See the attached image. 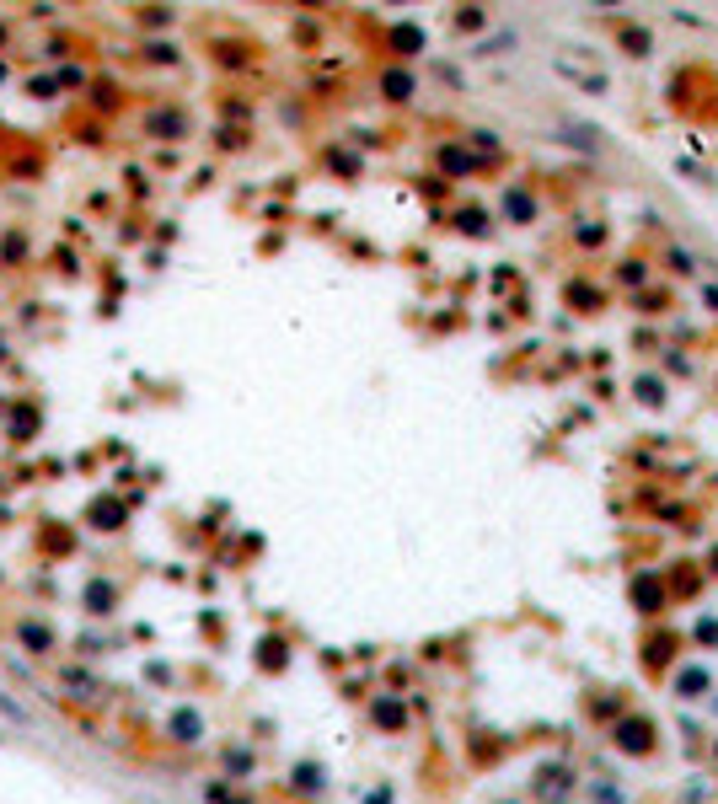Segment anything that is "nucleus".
Wrapping results in <instances>:
<instances>
[{"label":"nucleus","mask_w":718,"mask_h":804,"mask_svg":"<svg viewBox=\"0 0 718 804\" xmlns=\"http://www.w3.org/2000/svg\"><path fill=\"white\" fill-rule=\"evenodd\" d=\"M145 134L150 140H188V113L182 108H156V113H145Z\"/></svg>","instance_id":"nucleus-1"},{"label":"nucleus","mask_w":718,"mask_h":804,"mask_svg":"<svg viewBox=\"0 0 718 804\" xmlns=\"http://www.w3.org/2000/svg\"><path fill=\"white\" fill-rule=\"evenodd\" d=\"M5 413H11V440H16V446L33 440V429H38V402H16V407L5 402ZM5 413H0V418H5Z\"/></svg>","instance_id":"nucleus-2"},{"label":"nucleus","mask_w":718,"mask_h":804,"mask_svg":"<svg viewBox=\"0 0 718 804\" xmlns=\"http://www.w3.org/2000/svg\"><path fill=\"white\" fill-rule=\"evenodd\" d=\"M81 601H86L97 617H108V612H113V601H119V584H113V579H92V584L81 590Z\"/></svg>","instance_id":"nucleus-3"},{"label":"nucleus","mask_w":718,"mask_h":804,"mask_svg":"<svg viewBox=\"0 0 718 804\" xmlns=\"http://www.w3.org/2000/svg\"><path fill=\"white\" fill-rule=\"evenodd\" d=\"M0 263H5V269H22V263H27V236H22V230H5V241H0Z\"/></svg>","instance_id":"nucleus-4"},{"label":"nucleus","mask_w":718,"mask_h":804,"mask_svg":"<svg viewBox=\"0 0 718 804\" xmlns=\"http://www.w3.org/2000/svg\"><path fill=\"white\" fill-rule=\"evenodd\" d=\"M22 643H27L33 654H49V649H54V632L38 628V623H22Z\"/></svg>","instance_id":"nucleus-5"},{"label":"nucleus","mask_w":718,"mask_h":804,"mask_svg":"<svg viewBox=\"0 0 718 804\" xmlns=\"http://www.w3.org/2000/svg\"><path fill=\"white\" fill-rule=\"evenodd\" d=\"M27 97H44V103H49V97H60V81H54V75H33V81H27Z\"/></svg>","instance_id":"nucleus-6"},{"label":"nucleus","mask_w":718,"mask_h":804,"mask_svg":"<svg viewBox=\"0 0 718 804\" xmlns=\"http://www.w3.org/2000/svg\"><path fill=\"white\" fill-rule=\"evenodd\" d=\"M145 59H156V64H178V44H145Z\"/></svg>","instance_id":"nucleus-7"},{"label":"nucleus","mask_w":718,"mask_h":804,"mask_svg":"<svg viewBox=\"0 0 718 804\" xmlns=\"http://www.w3.org/2000/svg\"><path fill=\"white\" fill-rule=\"evenodd\" d=\"M5 81H11V64H5V59H0V86H5Z\"/></svg>","instance_id":"nucleus-8"},{"label":"nucleus","mask_w":718,"mask_h":804,"mask_svg":"<svg viewBox=\"0 0 718 804\" xmlns=\"http://www.w3.org/2000/svg\"><path fill=\"white\" fill-rule=\"evenodd\" d=\"M5 354H11V348H5V333H0V365H5Z\"/></svg>","instance_id":"nucleus-9"},{"label":"nucleus","mask_w":718,"mask_h":804,"mask_svg":"<svg viewBox=\"0 0 718 804\" xmlns=\"http://www.w3.org/2000/svg\"><path fill=\"white\" fill-rule=\"evenodd\" d=\"M5 38H11V27H5V22H0V44H5Z\"/></svg>","instance_id":"nucleus-10"},{"label":"nucleus","mask_w":718,"mask_h":804,"mask_svg":"<svg viewBox=\"0 0 718 804\" xmlns=\"http://www.w3.org/2000/svg\"><path fill=\"white\" fill-rule=\"evenodd\" d=\"M0 413H5V392H0Z\"/></svg>","instance_id":"nucleus-11"}]
</instances>
